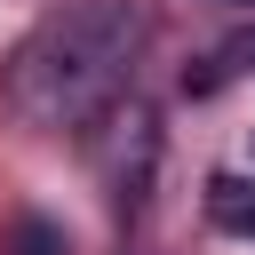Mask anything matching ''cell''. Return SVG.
<instances>
[{"label": "cell", "instance_id": "cell-1", "mask_svg": "<svg viewBox=\"0 0 255 255\" xmlns=\"http://www.w3.org/2000/svg\"><path fill=\"white\" fill-rule=\"evenodd\" d=\"M143 0H72L56 8L8 64V104L32 128H80L96 120L143 48Z\"/></svg>", "mask_w": 255, "mask_h": 255}, {"label": "cell", "instance_id": "cell-2", "mask_svg": "<svg viewBox=\"0 0 255 255\" xmlns=\"http://www.w3.org/2000/svg\"><path fill=\"white\" fill-rule=\"evenodd\" d=\"M207 215H215L223 231H239V239H255V191H247V183H231V175H215V183H207Z\"/></svg>", "mask_w": 255, "mask_h": 255}, {"label": "cell", "instance_id": "cell-3", "mask_svg": "<svg viewBox=\"0 0 255 255\" xmlns=\"http://www.w3.org/2000/svg\"><path fill=\"white\" fill-rule=\"evenodd\" d=\"M8 255H72V239H64L56 223H40V215H24V223L8 231Z\"/></svg>", "mask_w": 255, "mask_h": 255}]
</instances>
